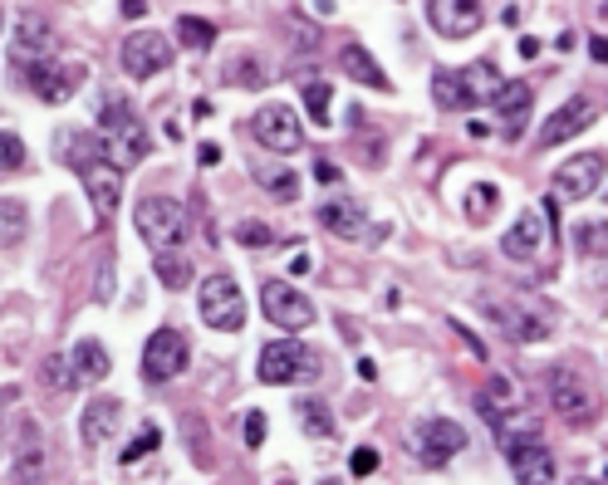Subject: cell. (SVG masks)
<instances>
[{
	"label": "cell",
	"mask_w": 608,
	"mask_h": 485,
	"mask_svg": "<svg viewBox=\"0 0 608 485\" xmlns=\"http://www.w3.org/2000/svg\"><path fill=\"white\" fill-rule=\"evenodd\" d=\"M550 407L560 413V421L584 427L594 421V393L584 387V377L574 368H550Z\"/></svg>",
	"instance_id": "9a60e30c"
},
{
	"label": "cell",
	"mask_w": 608,
	"mask_h": 485,
	"mask_svg": "<svg viewBox=\"0 0 608 485\" xmlns=\"http://www.w3.org/2000/svg\"><path fill=\"white\" fill-rule=\"evenodd\" d=\"M99 147H103V162L119 167V172H128V167H138L143 157L153 153V133L143 128V119L133 113V103L123 99V93H109L103 99V113H99Z\"/></svg>",
	"instance_id": "6da1fadb"
},
{
	"label": "cell",
	"mask_w": 608,
	"mask_h": 485,
	"mask_svg": "<svg viewBox=\"0 0 608 485\" xmlns=\"http://www.w3.org/2000/svg\"><path fill=\"white\" fill-rule=\"evenodd\" d=\"M40 383H45L49 393H65V387H75V373H69V358H45V368H40Z\"/></svg>",
	"instance_id": "8d00e7d4"
},
{
	"label": "cell",
	"mask_w": 608,
	"mask_h": 485,
	"mask_svg": "<svg viewBox=\"0 0 608 485\" xmlns=\"http://www.w3.org/2000/svg\"><path fill=\"white\" fill-rule=\"evenodd\" d=\"M15 167H25V143L20 133H0V172H15Z\"/></svg>",
	"instance_id": "74e56055"
},
{
	"label": "cell",
	"mask_w": 608,
	"mask_h": 485,
	"mask_svg": "<svg viewBox=\"0 0 608 485\" xmlns=\"http://www.w3.org/2000/svg\"><path fill=\"white\" fill-rule=\"evenodd\" d=\"M109 348H103L99 339H79L75 353H69V373H75V383L83 387H99L103 377H109Z\"/></svg>",
	"instance_id": "7402d4cb"
},
{
	"label": "cell",
	"mask_w": 608,
	"mask_h": 485,
	"mask_svg": "<svg viewBox=\"0 0 608 485\" xmlns=\"http://www.w3.org/2000/svg\"><path fill=\"white\" fill-rule=\"evenodd\" d=\"M599 113H604V99L599 93H574V99H564L560 109L544 119V133H540V143L544 147H554V143H570V138H579L589 123H599Z\"/></svg>",
	"instance_id": "4fadbf2b"
},
{
	"label": "cell",
	"mask_w": 608,
	"mask_h": 485,
	"mask_svg": "<svg viewBox=\"0 0 608 485\" xmlns=\"http://www.w3.org/2000/svg\"><path fill=\"white\" fill-rule=\"evenodd\" d=\"M544 211H550V226L560 230V202H554V196H544Z\"/></svg>",
	"instance_id": "7dc6e473"
},
{
	"label": "cell",
	"mask_w": 608,
	"mask_h": 485,
	"mask_svg": "<svg viewBox=\"0 0 608 485\" xmlns=\"http://www.w3.org/2000/svg\"><path fill=\"white\" fill-rule=\"evenodd\" d=\"M250 133H256L260 147H270V153H300L304 147V128H300V113L290 109V103H266V109L250 119Z\"/></svg>",
	"instance_id": "8fae6325"
},
{
	"label": "cell",
	"mask_w": 608,
	"mask_h": 485,
	"mask_svg": "<svg viewBox=\"0 0 608 485\" xmlns=\"http://www.w3.org/2000/svg\"><path fill=\"white\" fill-rule=\"evenodd\" d=\"M25 74V83L35 89V99L45 103H69L79 93V83L89 79V65H79V59H45V65L35 69H20Z\"/></svg>",
	"instance_id": "9c48e42d"
},
{
	"label": "cell",
	"mask_w": 608,
	"mask_h": 485,
	"mask_svg": "<svg viewBox=\"0 0 608 485\" xmlns=\"http://www.w3.org/2000/svg\"><path fill=\"white\" fill-rule=\"evenodd\" d=\"M157 441H162V437H157V427H143V431H138V441H133V447L123 451V461H138V456H148V451H157Z\"/></svg>",
	"instance_id": "ab89813d"
},
{
	"label": "cell",
	"mask_w": 608,
	"mask_h": 485,
	"mask_svg": "<svg viewBox=\"0 0 608 485\" xmlns=\"http://www.w3.org/2000/svg\"><path fill=\"white\" fill-rule=\"evenodd\" d=\"M187 358H192V348H187L182 329H157L148 348H143V377L148 383H167V377H177L187 368Z\"/></svg>",
	"instance_id": "2e32d148"
},
{
	"label": "cell",
	"mask_w": 608,
	"mask_h": 485,
	"mask_svg": "<svg viewBox=\"0 0 608 485\" xmlns=\"http://www.w3.org/2000/svg\"><path fill=\"white\" fill-rule=\"evenodd\" d=\"M196 304H202V324H206V329H222V334L246 329V300H240L236 280H230L226 270H216V275L202 280Z\"/></svg>",
	"instance_id": "8992f818"
},
{
	"label": "cell",
	"mask_w": 608,
	"mask_h": 485,
	"mask_svg": "<svg viewBox=\"0 0 608 485\" xmlns=\"http://www.w3.org/2000/svg\"><path fill=\"white\" fill-rule=\"evenodd\" d=\"M119 427H123V403H113V397H93L79 417V441L83 447H103Z\"/></svg>",
	"instance_id": "ffe728a7"
},
{
	"label": "cell",
	"mask_w": 608,
	"mask_h": 485,
	"mask_svg": "<svg viewBox=\"0 0 608 485\" xmlns=\"http://www.w3.org/2000/svg\"><path fill=\"white\" fill-rule=\"evenodd\" d=\"M79 182H83V192H89L99 226H109L113 211H119V202H123V172L109 167V162H93L89 172H79Z\"/></svg>",
	"instance_id": "ac0fdd59"
},
{
	"label": "cell",
	"mask_w": 608,
	"mask_h": 485,
	"mask_svg": "<svg viewBox=\"0 0 608 485\" xmlns=\"http://www.w3.org/2000/svg\"><path fill=\"white\" fill-rule=\"evenodd\" d=\"M349 471H353V476H369V471H379V451H373V447H359V451L349 456Z\"/></svg>",
	"instance_id": "60d3db41"
},
{
	"label": "cell",
	"mask_w": 608,
	"mask_h": 485,
	"mask_svg": "<svg viewBox=\"0 0 608 485\" xmlns=\"http://www.w3.org/2000/svg\"><path fill=\"white\" fill-rule=\"evenodd\" d=\"M530 109H534V89H530V83H500L496 113H500V128H506V138H520V133H526Z\"/></svg>",
	"instance_id": "44dd1931"
},
{
	"label": "cell",
	"mask_w": 608,
	"mask_h": 485,
	"mask_svg": "<svg viewBox=\"0 0 608 485\" xmlns=\"http://www.w3.org/2000/svg\"><path fill=\"white\" fill-rule=\"evenodd\" d=\"M10 485H49V471H45V447H40V427L25 421L20 427V447L10 456Z\"/></svg>",
	"instance_id": "d6986e66"
},
{
	"label": "cell",
	"mask_w": 608,
	"mask_h": 485,
	"mask_svg": "<svg viewBox=\"0 0 608 485\" xmlns=\"http://www.w3.org/2000/svg\"><path fill=\"white\" fill-rule=\"evenodd\" d=\"M500 83L506 79H500V69L491 65V59L466 65V69H437L432 99H437V109H447V113H466V109H476V103H496Z\"/></svg>",
	"instance_id": "3957f363"
},
{
	"label": "cell",
	"mask_w": 608,
	"mask_h": 485,
	"mask_svg": "<svg viewBox=\"0 0 608 485\" xmlns=\"http://www.w3.org/2000/svg\"><path fill=\"white\" fill-rule=\"evenodd\" d=\"M0 30H5V15H0Z\"/></svg>",
	"instance_id": "f907efd6"
},
{
	"label": "cell",
	"mask_w": 608,
	"mask_h": 485,
	"mask_svg": "<svg viewBox=\"0 0 608 485\" xmlns=\"http://www.w3.org/2000/svg\"><path fill=\"white\" fill-rule=\"evenodd\" d=\"M123 15H128V20L148 15V0H123Z\"/></svg>",
	"instance_id": "f6af8a7d"
},
{
	"label": "cell",
	"mask_w": 608,
	"mask_h": 485,
	"mask_svg": "<svg viewBox=\"0 0 608 485\" xmlns=\"http://www.w3.org/2000/svg\"><path fill=\"white\" fill-rule=\"evenodd\" d=\"M260 309H266V319L275 324V329H290V334L309 329V324L319 319V309H314L295 284H285V280H270L266 290H260Z\"/></svg>",
	"instance_id": "30bf717a"
},
{
	"label": "cell",
	"mask_w": 608,
	"mask_h": 485,
	"mask_svg": "<svg viewBox=\"0 0 608 485\" xmlns=\"http://www.w3.org/2000/svg\"><path fill=\"white\" fill-rule=\"evenodd\" d=\"M246 447H266V413H246Z\"/></svg>",
	"instance_id": "b9f144b4"
},
{
	"label": "cell",
	"mask_w": 608,
	"mask_h": 485,
	"mask_svg": "<svg viewBox=\"0 0 608 485\" xmlns=\"http://www.w3.org/2000/svg\"><path fill=\"white\" fill-rule=\"evenodd\" d=\"M589 55L599 59V65H608V40H594V45H589Z\"/></svg>",
	"instance_id": "bcb514c9"
},
{
	"label": "cell",
	"mask_w": 608,
	"mask_h": 485,
	"mask_svg": "<svg viewBox=\"0 0 608 485\" xmlns=\"http://www.w3.org/2000/svg\"><path fill=\"white\" fill-rule=\"evenodd\" d=\"M427 25L442 40H466L486 25V10L481 0H427Z\"/></svg>",
	"instance_id": "e0dca14e"
},
{
	"label": "cell",
	"mask_w": 608,
	"mask_h": 485,
	"mask_svg": "<svg viewBox=\"0 0 608 485\" xmlns=\"http://www.w3.org/2000/svg\"><path fill=\"white\" fill-rule=\"evenodd\" d=\"M324 485H339V481H324Z\"/></svg>",
	"instance_id": "816d5d0a"
},
{
	"label": "cell",
	"mask_w": 608,
	"mask_h": 485,
	"mask_svg": "<svg viewBox=\"0 0 608 485\" xmlns=\"http://www.w3.org/2000/svg\"><path fill=\"white\" fill-rule=\"evenodd\" d=\"M153 270L167 290H187V284H192V260H187L182 250H162V256H153Z\"/></svg>",
	"instance_id": "f1b7e54d"
},
{
	"label": "cell",
	"mask_w": 608,
	"mask_h": 485,
	"mask_svg": "<svg viewBox=\"0 0 608 485\" xmlns=\"http://www.w3.org/2000/svg\"><path fill=\"white\" fill-rule=\"evenodd\" d=\"M222 79L230 83V89H236V83H240V89H266L270 74H266V59L250 55V49H240L236 59H226V65H222Z\"/></svg>",
	"instance_id": "83f0119b"
},
{
	"label": "cell",
	"mask_w": 608,
	"mask_h": 485,
	"mask_svg": "<svg viewBox=\"0 0 608 485\" xmlns=\"http://www.w3.org/2000/svg\"><path fill=\"white\" fill-rule=\"evenodd\" d=\"M604 172H608V153H604V147L570 157V162L554 172V192H550V196H554V202H584V196L599 192Z\"/></svg>",
	"instance_id": "ba28073f"
},
{
	"label": "cell",
	"mask_w": 608,
	"mask_h": 485,
	"mask_svg": "<svg viewBox=\"0 0 608 485\" xmlns=\"http://www.w3.org/2000/svg\"><path fill=\"white\" fill-rule=\"evenodd\" d=\"M319 226L334 230V236H344V240H359L363 230H369V216H363L353 202H324L319 206Z\"/></svg>",
	"instance_id": "4316f807"
},
{
	"label": "cell",
	"mask_w": 608,
	"mask_h": 485,
	"mask_svg": "<svg viewBox=\"0 0 608 485\" xmlns=\"http://www.w3.org/2000/svg\"><path fill=\"white\" fill-rule=\"evenodd\" d=\"M133 221H138V236L153 246V256H162V250H177L187 240V211L172 202V196H143L138 211H133Z\"/></svg>",
	"instance_id": "5b68a950"
},
{
	"label": "cell",
	"mask_w": 608,
	"mask_h": 485,
	"mask_svg": "<svg viewBox=\"0 0 608 485\" xmlns=\"http://www.w3.org/2000/svg\"><path fill=\"white\" fill-rule=\"evenodd\" d=\"M177 40H182L187 49H212L216 40V25L202 15H177Z\"/></svg>",
	"instance_id": "d6a6232c"
},
{
	"label": "cell",
	"mask_w": 608,
	"mask_h": 485,
	"mask_svg": "<svg viewBox=\"0 0 608 485\" xmlns=\"http://www.w3.org/2000/svg\"><path fill=\"white\" fill-rule=\"evenodd\" d=\"M319 377V353H309L300 339H275L260 348V383L270 387H295Z\"/></svg>",
	"instance_id": "277c9868"
},
{
	"label": "cell",
	"mask_w": 608,
	"mask_h": 485,
	"mask_svg": "<svg viewBox=\"0 0 608 485\" xmlns=\"http://www.w3.org/2000/svg\"><path fill=\"white\" fill-rule=\"evenodd\" d=\"M256 182L266 187L275 202H295L300 196V177L290 172V167H256Z\"/></svg>",
	"instance_id": "4dcf8cb0"
},
{
	"label": "cell",
	"mask_w": 608,
	"mask_h": 485,
	"mask_svg": "<svg viewBox=\"0 0 608 485\" xmlns=\"http://www.w3.org/2000/svg\"><path fill=\"white\" fill-rule=\"evenodd\" d=\"M314 177H319V182H339L344 172H339V167L329 162V157H319V162H314Z\"/></svg>",
	"instance_id": "ee69618b"
},
{
	"label": "cell",
	"mask_w": 608,
	"mask_h": 485,
	"mask_svg": "<svg viewBox=\"0 0 608 485\" xmlns=\"http://www.w3.org/2000/svg\"><path fill=\"white\" fill-rule=\"evenodd\" d=\"M30 230V211L25 202H15V196H5L0 202V246H20Z\"/></svg>",
	"instance_id": "f546056e"
},
{
	"label": "cell",
	"mask_w": 608,
	"mask_h": 485,
	"mask_svg": "<svg viewBox=\"0 0 608 485\" xmlns=\"http://www.w3.org/2000/svg\"><path fill=\"white\" fill-rule=\"evenodd\" d=\"M275 485H295V481H290V476H280V481H275Z\"/></svg>",
	"instance_id": "c3c4849f"
},
{
	"label": "cell",
	"mask_w": 608,
	"mask_h": 485,
	"mask_svg": "<svg viewBox=\"0 0 608 485\" xmlns=\"http://www.w3.org/2000/svg\"><path fill=\"white\" fill-rule=\"evenodd\" d=\"M574 240H579L584 256H604L608 260V221H584V226L574 230Z\"/></svg>",
	"instance_id": "d590c367"
},
{
	"label": "cell",
	"mask_w": 608,
	"mask_h": 485,
	"mask_svg": "<svg viewBox=\"0 0 608 485\" xmlns=\"http://www.w3.org/2000/svg\"><path fill=\"white\" fill-rule=\"evenodd\" d=\"M407 447H413V461H423V466H447L466 447V427H457L452 417H427L413 427Z\"/></svg>",
	"instance_id": "52a82bcc"
},
{
	"label": "cell",
	"mask_w": 608,
	"mask_h": 485,
	"mask_svg": "<svg viewBox=\"0 0 608 485\" xmlns=\"http://www.w3.org/2000/svg\"><path fill=\"white\" fill-rule=\"evenodd\" d=\"M119 65H123L128 79H153V74H162L167 65H172V40L157 35V30H138V35L123 40Z\"/></svg>",
	"instance_id": "5bb4252c"
},
{
	"label": "cell",
	"mask_w": 608,
	"mask_h": 485,
	"mask_svg": "<svg viewBox=\"0 0 608 485\" xmlns=\"http://www.w3.org/2000/svg\"><path fill=\"white\" fill-rule=\"evenodd\" d=\"M45 59H59V35L40 15H15V35H10V65L35 69Z\"/></svg>",
	"instance_id": "7c38bea8"
},
{
	"label": "cell",
	"mask_w": 608,
	"mask_h": 485,
	"mask_svg": "<svg viewBox=\"0 0 608 485\" xmlns=\"http://www.w3.org/2000/svg\"><path fill=\"white\" fill-rule=\"evenodd\" d=\"M496 206H500V192L491 182H476L466 192V216L471 221H491V216H496Z\"/></svg>",
	"instance_id": "e575fe53"
},
{
	"label": "cell",
	"mask_w": 608,
	"mask_h": 485,
	"mask_svg": "<svg viewBox=\"0 0 608 485\" xmlns=\"http://www.w3.org/2000/svg\"><path fill=\"white\" fill-rule=\"evenodd\" d=\"M540 240H544V221L534 216V211H520L516 226H510L506 240H500V250H506L510 260H530L534 250H540Z\"/></svg>",
	"instance_id": "cb8c5ba5"
},
{
	"label": "cell",
	"mask_w": 608,
	"mask_h": 485,
	"mask_svg": "<svg viewBox=\"0 0 608 485\" xmlns=\"http://www.w3.org/2000/svg\"><path fill=\"white\" fill-rule=\"evenodd\" d=\"M304 109H309V119L319 123V128H329V119H334V89L324 79H309L304 83Z\"/></svg>",
	"instance_id": "1f68e13d"
},
{
	"label": "cell",
	"mask_w": 608,
	"mask_h": 485,
	"mask_svg": "<svg viewBox=\"0 0 608 485\" xmlns=\"http://www.w3.org/2000/svg\"><path fill=\"white\" fill-rule=\"evenodd\" d=\"M295 413H300V427L309 431V437H319V441L334 437V417H329V407H324V403L304 397V403H295Z\"/></svg>",
	"instance_id": "836d02e7"
},
{
	"label": "cell",
	"mask_w": 608,
	"mask_h": 485,
	"mask_svg": "<svg viewBox=\"0 0 608 485\" xmlns=\"http://www.w3.org/2000/svg\"><path fill=\"white\" fill-rule=\"evenodd\" d=\"M481 314H486V319H496L500 334H506L510 343H544L554 334V314L544 309L540 300L520 294V290L486 294V300H481Z\"/></svg>",
	"instance_id": "7a4b0ae2"
},
{
	"label": "cell",
	"mask_w": 608,
	"mask_h": 485,
	"mask_svg": "<svg viewBox=\"0 0 608 485\" xmlns=\"http://www.w3.org/2000/svg\"><path fill=\"white\" fill-rule=\"evenodd\" d=\"M99 300H113V260L103 256V266H99Z\"/></svg>",
	"instance_id": "7bdbcfd3"
},
{
	"label": "cell",
	"mask_w": 608,
	"mask_h": 485,
	"mask_svg": "<svg viewBox=\"0 0 608 485\" xmlns=\"http://www.w3.org/2000/svg\"><path fill=\"white\" fill-rule=\"evenodd\" d=\"M574 485H599V481H574Z\"/></svg>",
	"instance_id": "681fc988"
},
{
	"label": "cell",
	"mask_w": 608,
	"mask_h": 485,
	"mask_svg": "<svg viewBox=\"0 0 608 485\" xmlns=\"http://www.w3.org/2000/svg\"><path fill=\"white\" fill-rule=\"evenodd\" d=\"M236 240H240V246H275V230L260 226V221H240V226H236Z\"/></svg>",
	"instance_id": "f35d334b"
},
{
	"label": "cell",
	"mask_w": 608,
	"mask_h": 485,
	"mask_svg": "<svg viewBox=\"0 0 608 485\" xmlns=\"http://www.w3.org/2000/svg\"><path fill=\"white\" fill-rule=\"evenodd\" d=\"M55 157H59L65 167H75V172H89L93 162H103L99 133H93V138H83L79 128H59V138H55Z\"/></svg>",
	"instance_id": "603a6c76"
},
{
	"label": "cell",
	"mask_w": 608,
	"mask_h": 485,
	"mask_svg": "<svg viewBox=\"0 0 608 485\" xmlns=\"http://www.w3.org/2000/svg\"><path fill=\"white\" fill-rule=\"evenodd\" d=\"M481 413H486V421L491 427H500L506 417H516L520 413V387L510 383V377H491L486 383V393H481Z\"/></svg>",
	"instance_id": "d4e9b609"
},
{
	"label": "cell",
	"mask_w": 608,
	"mask_h": 485,
	"mask_svg": "<svg viewBox=\"0 0 608 485\" xmlns=\"http://www.w3.org/2000/svg\"><path fill=\"white\" fill-rule=\"evenodd\" d=\"M604 15H608V10H604Z\"/></svg>",
	"instance_id": "f5cc1de1"
},
{
	"label": "cell",
	"mask_w": 608,
	"mask_h": 485,
	"mask_svg": "<svg viewBox=\"0 0 608 485\" xmlns=\"http://www.w3.org/2000/svg\"><path fill=\"white\" fill-rule=\"evenodd\" d=\"M339 69L349 74L353 83H363V89H379V93H387V74L379 69V59H373L363 45H344V49H339Z\"/></svg>",
	"instance_id": "484cf974"
}]
</instances>
